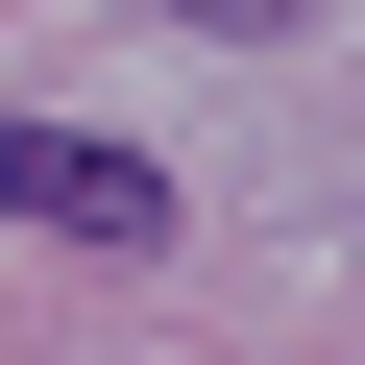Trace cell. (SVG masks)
<instances>
[{
  "label": "cell",
  "instance_id": "obj_1",
  "mask_svg": "<svg viewBox=\"0 0 365 365\" xmlns=\"http://www.w3.org/2000/svg\"><path fill=\"white\" fill-rule=\"evenodd\" d=\"M0 220H49V244H170V170H146V146H73V122L0 98Z\"/></svg>",
  "mask_w": 365,
  "mask_h": 365
}]
</instances>
